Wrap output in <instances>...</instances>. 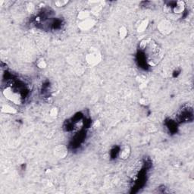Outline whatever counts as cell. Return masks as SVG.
<instances>
[{"label":"cell","mask_w":194,"mask_h":194,"mask_svg":"<svg viewBox=\"0 0 194 194\" xmlns=\"http://www.w3.org/2000/svg\"><path fill=\"white\" fill-rule=\"evenodd\" d=\"M58 108L52 107V109H51L50 110H49V116L50 117V118H52V119L56 118V117L58 116Z\"/></svg>","instance_id":"14"},{"label":"cell","mask_w":194,"mask_h":194,"mask_svg":"<svg viewBox=\"0 0 194 194\" xmlns=\"http://www.w3.org/2000/svg\"><path fill=\"white\" fill-rule=\"evenodd\" d=\"M27 11H28L29 12H32V11L34 10V8H35V7H34V5L33 4V3H29V4L27 5Z\"/></svg>","instance_id":"17"},{"label":"cell","mask_w":194,"mask_h":194,"mask_svg":"<svg viewBox=\"0 0 194 194\" xmlns=\"http://www.w3.org/2000/svg\"><path fill=\"white\" fill-rule=\"evenodd\" d=\"M128 35V30L125 26H121L118 30V36L121 39L126 38Z\"/></svg>","instance_id":"11"},{"label":"cell","mask_w":194,"mask_h":194,"mask_svg":"<svg viewBox=\"0 0 194 194\" xmlns=\"http://www.w3.org/2000/svg\"><path fill=\"white\" fill-rule=\"evenodd\" d=\"M147 130L149 133H154L157 130V128L156 127V125L152 123H149L147 125Z\"/></svg>","instance_id":"15"},{"label":"cell","mask_w":194,"mask_h":194,"mask_svg":"<svg viewBox=\"0 0 194 194\" xmlns=\"http://www.w3.org/2000/svg\"><path fill=\"white\" fill-rule=\"evenodd\" d=\"M130 154H131V148L130 146L125 145L124 146L121 150L119 151L118 153V157L121 159V160H127L128 158L130 157Z\"/></svg>","instance_id":"7"},{"label":"cell","mask_w":194,"mask_h":194,"mask_svg":"<svg viewBox=\"0 0 194 194\" xmlns=\"http://www.w3.org/2000/svg\"><path fill=\"white\" fill-rule=\"evenodd\" d=\"M1 111L2 113H6V114L10 115H14L17 113V109H15V108H14L13 106L8 104L3 105L1 108Z\"/></svg>","instance_id":"9"},{"label":"cell","mask_w":194,"mask_h":194,"mask_svg":"<svg viewBox=\"0 0 194 194\" xmlns=\"http://www.w3.org/2000/svg\"><path fill=\"white\" fill-rule=\"evenodd\" d=\"M91 11H88V10H82V11H79L78 14V19L80 21L84 20L86 19H88L90 18Z\"/></svg>","instance_id":"10"},{"label":"cell","mask_w":194,"mask_h":194,"mask_svg":"<svg viewBox=\"0 0 194 194\" xmlns=\"http://www.w3.org/2000/svg\"><path fill=\"white\" fill-rule=\"evenodd\" d=\"M185 8H186V4H185V2L183 1H178L174 3V6H172L171 10H172V12L176 15H181L185 11Z\"/></svg>","instance_id":"6"},{"label":"cell","mask_w":194,"mask_h":194,"mask_svg":"<svg viewBox=\"0 0 194 194\" xmlns=\"http://www.w3.org/2000/svg\"><path fill=\"white\" fill-rule=\"evenodd\" d=\"M99 125H100V122H99V121H96L95 122H94V124H93L94 128H98V127H99Z\"/></svg>","instance_id":"18"},{"label":"cell","mask_w":194,"mask_h":194,"mask_svg":"<svg viewBox=\"0 0 194 194\" xmlns=\"http://www.w3.org/2000/svg\"><path fill=\"white\" fill-rule=\"evenodd\" d=\"M149 25V20L146 18V19H143L142 20H140V24L137 25V30L138 33H142L147 30V29L148 28Z\"/></svg>","instance_id":"8"},{"label":"cell","mask_w":194,"mask_h":194,"mask_svg":"<svg viewBox=\"0 0 194 194\" xmlns=\"http://www.w3.org/2000/svg\"><path fill=\"white\" fill-rule=\"evenodd\" d=\"M157 29L162 35H168L173 30V25L171 20L164 19L158 24Z\"/></svg>","instance_id":"2"},{"label":"cell","mask_w":194,"mask_h":194,"mask_svg":"<svg viewBox=\"0 0 194 194\" xmlns=\"http://www.w3.org/2000/svg\"><path fill=\"white\" fill-rule=\"evenodd\" d=\"M36 65H37V68H39V69H45L47 67V62H46V61L43 58H39L37 61V62H36Z\"/></svg>","instance_id":"12"},{"label":"cell","mask_w":194,"mask_h":194,"mask_svg":"<svg viewBox=\"0 0 194 194\" xmlns=\"http://www.w3.org/2000/svg\"><path fill=\"white\" fill-rule=\"evenodd\" d=\"M3 95H4L8 100L14 102V103L15 104L20 103V97L18 95V92L14 91L12 89L10 88V87H7V88H6L3 90Z\"/></svg>","instance_id":"3"},{"label":"cell","mask_w":194,"mask_h":194,"mask_svg":"<svg viewBox=\"0 0 194 194\" xmlns=\"http://www.w3.org/2000/svg\"><path fill=\"white\" fill-rule=\"evenodd\" d=\"M68 148L66 146L63 145V144H60V145L56 146L53 150V153H54L55 156L58 158V159H65L68 155Z\"/></svg>","instance_id":"4"},{"label":"cell","mask_w":194,"mask_h":194,"mask_svg":"<svg viewBox=\"0 0 194 194\" xmlns=\"http://www.w3.org/2000/svg\"><path fill=\"white\" fill-rule=\"evenodd\" d=\"M140 104L143 106H149V105L150 104V100H149V99H148V98L142 97L140 99Z\"/></svg>","instance_id":"16"},{"label":"cell","mask_w":194,"mask_h":194,"mask_svg":"<svg viewBox=\"0 0 194 194\" xmlns=\"http://www.w3.org/2000/svg\"><path fill=\"white\" fill-rule=\"evenodd\" d=\"M69 3L68 0H58V1L55 2V6L57 8H62Z\"/></svg>","instance_id":"13"},{"label":"cell","mask_w":194,"mask_h":194,"mask_svg":"<svg viewBox=\"0 0 194 194\" xmlns=\"http://www.w3.org/2000/svg\"><path fill=\"white\" fill-rule=\"evenodd\" d=\"M102 59V56L101 52L96 49H90V51L86 55L85 60L88 65L95 66L101 62Z\"/></svg>","instance_id":"1"},{"label":"cell","mask_w":194,"mask_h":194,"mask_svg":"<svg viewBox=\"0 0 194 194\" xmlns=\"http://www.w3.org/2000/svg\"><path fill=\"white\" fill-rule=\"evenodd\" d=\"M97 24V20L93 18H88V19H86L84 20H82L79 23L78 27L79 29H80L81 30H89L90 29H92V27L96 25Z\"/></svg>","instance_id":"5"}]
</instances>
